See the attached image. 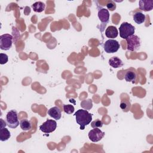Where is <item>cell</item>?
<instances>
[{
	"label": "cell",
	"instance_id": "obj_4",
	"mask_svg": "<svg viewBox=\"0 0 153 153\" xmlns=\"http://www.w3.org/2000/svg\"><path fill=\"white\" fill-rule=\"evenodd\" d=\"M126 39L127 42V49L128 51H135L139 49L140 47V40L137 35H133Z\"/></svg>",
	"mask_w": 153,
	"mask_h": 153
},
{
	"label": "cell",
	"instance_id": "obj_15",
	"mask_svg": "<svg viewBox=\"0 0 153 153\" xmlns=\"http://www.w3.org/2000/svg\"><path fill=\"white\" fill-rule=\"evenodd\" d=\"M146 16L141 12H136L133 14V20L138 25L143 23L145 21Z\"/></svg>",
	"mask_w": 153,
	"mask_h": 153
},
{
	"label": "cell",
	"instance_id": "obj_22",
	"mask_svg": "<svg viewBox=\"0 0 153 153\" xmlns=\"http://www.w3.org/2000/svg\"><path fill=\"white\" fill-rule=\"evenodd\" d=\"M103 126V123L100 120H96L91 123V126L93 128H99L102 127Z\"/></svg>",
	"mask_w": 153,
	"mask_h": 153
},
{
	"label": "cell",
	"instance_id": "obj_20",
	"mask_svg": "<svg viewBox=\"0 0 153 153\" xmlns=\"http://www.w3.org/2000/svg\"><path fill=\"white\" fill-rule=\"evenodd\" d=\"M120 106L121 109L123 110V112H127L130 109L131 104H130V102H128V101L123 100V101L121 102Z\"/></svg>",
	"mask_w": 153,
	"mask_h": 153
},
{
	"label": "cell",
	"instance_id": "obj_10",
	"mask_svg": "<svg viewBox=\"0 0 153 153\" xmlns=\"http://www.w3.org/2000/svg\"><path fill=\"white\" fill-rule=\"evenodd\" d=\"M47 114L48 115H49L50 117L56 120H60L62 117V111L57 106H54L53 108H51L48 111Z\"/></svg>",
	"mask_w": 153,
	"mask_h": 153
},
{
	"label": "cell",
	"instance_id": "obj_14",
	"mask_svg": "<svg viewBox=\"0 0 153 153\" xmlns=\"http://www.w3.org/2000/svg\"><path fill=\"white\" fill-rule=\"evenodd\" d=\"M11 137V133L10 131L5 127L1 128L0 129V140L2 142L6 141Z\"/></svg>",
	"mask_w": 153,
	"mask_h": 153
},
{
	"label": "cell",
	"instance_id": "obj_8",
	"mask_svg": "<svg viewBox=\"0 0 153 153\" xmlns=\"http://www.w3.org/2000/svg\"><path fill=\"white\" fill-rule=\"evenodd\" d=\"M88 137L93 142H97L100 140L105 136V133L99 128H93L88 132Z\"/></svg>",
	"mask_w": 153,
	"mask_h": 153
},
{
	"label": "cell",
	"instance_id": "obj_12",
	"mask_svg": "<svg viewBox=\"0 0 153 153\" xmlns=\"http://www.w3.org/2000/svg\"><path fill=\"white\" fill-rule=\"evenodd\" d=\"M118 35V32L116 27L114 26H108L105 30V35L108 38H115Z\"/></svg>",
	"mask_w": 153,
	"mask_h": 153
},
{
	"label": "cell",
	"instance_id": "obj_1",
	"mask_svg": "<svg viewBox=\"0 0 153 153\" xmlns=\"http://www.w3.org/2000/svg\"><path fill=\"white\" fill-rule=\"evenodd\" d=\"M76 122L80 126V129L84 130L92 120V114L84 109H78L75 114Z\"/></svg>",
	"mask_w": 153,
	"mask_h": 153
},
{
	"label": "cell",
	"instance_id": "obj_13",
	"mask_svg": "<svg viewBox=\"0 0 153 153\" xmlns=\"http://www.w3.org/2000/svg\"><path fill=\"white\" fill-rule=\"evenodd\" d=\"M109 65L113 68H118L123 66V62L120 58L114 56L109 59Z\"/></svg>",
	"mask_w": 153,
	"mask_h": 153
},
{
	"label": "cell",
	"instance_id": "obj_25",
	"mask_svg": "<svg viewBox=\"0 0 153 153\" xmlns=\"http://www.w3.org/2000/svg\"><path fill=\"white\" fill-rule=\"evenodd\" d=\"M0 124H1V128L5 127V126H7V122L4 121L3 120V119H2V118L0 119Z\"/></svg>",
	"mask_w": 153,
	"mask_h": 153
},
{
	"label": "cell",
	"instance_id": "obj_6",
	"mask_svg": "<svg viewBox=\"0 0 153 153\" xmlns=\"http://www.w3.org/2000/svg\"><path fill=\"white\" fill-rule=\"evenodd\" d=\"M57 128V123L53 120L47 119L39 126V130L45 133L53 132Z\"/></svg>",
	"mask_w": 153,
	"mask_h": 153
},
{
	"label": "cell",
	"instance_id": "obj_24",
	"mask_svg": "<svg viewBox=\"0 0 153 153\" xmlns=\"http://www.w3.org/2000/svg\"><path fill=\"white\" fill-rule=\"evenodd\" d=\"M107 8L110 11H114L116 8V5L114 1H110L106 4Z\"/></svg>",
	"mask_w": 153,
	"mask_h": 153
},
{
	"label": "cell",
	"instance_id": "obj_2",
	"mask_svg": "<svg viewBox=\"0 0 153 153\" xmlns=\"http://www.w3.org/2000/svg\"><path fill=\"white\" fill-rule=\"evenodd\" d=\"M134 27L127 22H123L119 28L120 36L123 39H127L128 37L133 35L134 33Z\"/></svg>",
	"mask_w": 153,
	"mask_h": 153
},
{
	"label": "cell",
	"instance_id": "obj_21",
	"mask_svg": "<svg viewBox=\"0 0 153 153\" xmlns=\"http://www.w3.org/2000/svg\"><path fill=\"white\" fill-rule=\"evenodd\" d=\"M63 111L67 114H71L74 112L75 108L72 105H63Z\"/></svg>",
	"mask_w": 153,
	"mask_h": 153
},
{
	"label": "cell",
	"instance_id": "obj_11",
	"mask_svg": "<svg viewBox=\"0 0 153 153\" xmlns=\"http://www.w3.org/2000/svg\"><path fill=\"white\" fill-rule=\"evenodd\" d=\"M98 17L102 23H107L109 19V13L106 8H101L98 11Z\"/></svg>",
	"mask_w": 153,
	"mask_h": 153
},
{
	"label": "cell",
	"instance_id": "obj_23",
	"mask_svg": "<svg viewBox=\"0 0 153 153\" xmlns=\"http://www.w3.org/2000/svg\"><path fill=\"white\" fill-rule=\"evenodd\" d=\"M8 60V56L4 53H0V63L1 65H4L7 63Z\"/></svg>",
	"mask_w": 153,
	"mask_h": 153
},
{
	"label": "cell",
	"instance_id": "obj_16",
	"mask_svg": "<svg viewBox=\"0 0 153 153\" xmlns=\"http://www.w3.org/2000/svg\"><path fill=\"white\" fill-rule=\"evenodd\" d=\"M32 7L35 12L41 13L45 10V5L42 2L38 1V2H35L33 4H32Z\"/></svg>",
	"mask_w": 153,
	"mask_h": 153
},
{
	"label": "cell",
	"instance_id": "obj_17",
	"mask_svg": "<svg viewBox=\"0 0 153 153\" xmlns=\"http://www.w3.org/2000/svg\"><path fill=\"white\" fill-rule=\"evenodd\" d=\"M20 126L22 130L23 131H28L30 130L32 128L31 122L27 119H23L20 121Z\"/></svg>",
	"mask_w": 153,
	"mask_h": 153
},
{
	"label": "cell",
	"instance_id": "obj_5",
	"mask_svg": "<svg viewBox=\"0 0 153 153\" xmlns=\"http://www.w3.org/2000/svg\"><path fill=\"white\" fill-rule=\"evenodd\" d=\"M120 47L119 42L115 39H109L105 41L103 48L107 53H114L117 52Z\"/></svg>",
	"mask_w": 153,
	"mask_h": 153
},
{
	"label": "cell",
	"instance_id": "obj_19",
	"mask_svg": "<svg viewBox=\"0 0 153 153\" xmlns=\"http://www.w3.org/2000/svg\"><path fill=\"white\" fill-rule=\"evenodd\" d=\"M81 106L86 110L90 109L93 106V102L91 99L84 100L81 102Z\"/></svg>",
	"mask_w": 153,
	"mask_h": 153
},
{
	"label": "cell",
	"instance_id": "obj_9",
	"mask_svg": "<svg viewBox=\"0 0 153 153\" xmlns=\"http://www.w3.org/2000/svg\"><path fill=\"white\" fill-rule=\"evenodd\" d=\"M139 8L144 11H151L153 8L152 0H140L139 2Z\"/></svg>",
	"mask_w": 153,
	"mask_h": 153
},
{
	"label": "cell",
	"instance_id": "obj_18",
	"mask_svg": "<svg viewBox=\"0 0 153 153\" xmlns=\"http://www.w3.org/2000/svg\"><path fill=\"white\" fill-rule=\"evenodd\" d=\"M136 74L133 71H127L125 75L124 79L127 82H133L136 80Z\"/></svg>",
	"mask_w": 153,
	"mask_h": 153
},
{
	"label": "cell",
	"instance_id": "obj_3",
	"mask_svg": "<svg viewBox=\"0 0 153 153\" xmlns=\"http://www.w3.org/2000/svg\"><path fill=\"white\" fill-rule=\"evenodd\" d=\"M6 122L7 126L11 128H16L19 125L17 112L16 110H11L6 115Z\"/></svg>",
	"mask_w": 153,
	"mask_h": 153
},
{
	"label": "cell",
	"instance_id": "obj_7",
	"mask_svg": "<svg viewBox=\"0 0 153 153\" xmlns=\"http://www.w3.org/2000/svg\"><path fill=\"white\" fill-rule=\"evenodd\" d=\"M13 36L5 33L0 36V48L2 50H8L12 47Z\"/></svg>",
	"mask_w": 153,
	"mask_h": 153
}]
</instances>
